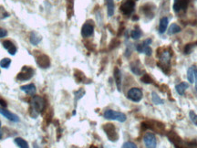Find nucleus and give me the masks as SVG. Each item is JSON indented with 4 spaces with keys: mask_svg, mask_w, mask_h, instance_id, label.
Returning <instances> with one entry per match:
<instances>
[{
    "mask_svg": "<svg viewBox=\"0 0 197 148\" xmlns=\"http://www.w3.org/2000/svg\"><path fill=\"white\" fill-rule=\"evenodd\" d=\"M46 108V101L40 96H33L30 101L29 114L32 118H37Z\"/></svg>",
    "mask_w": 197,
    "mask_h": 148,
    "instance_id": "f257e3e1",
    "label": "nucleus"
},
{
    "mask_svg": "<svg viewBox=\"0 0 197 148\" xmlns=\"http://www.w3.org/2000/svg\"><path fill=\"white\" fill-rule=\"evenodd\" d=\"M103 116L107 120H114V121H118V122H120V123L125 122L126 119H127L126 115L124 114L120 113V112H116V111H113V110L105 111V113L103 114Z\"/></svg>",
    "mask_w": 197,
    "mask_h": 148,
    "instance_id": "f03ea898",
    "label": "nucleus"
},
{
    "mask_svg": "<svg viewBox=\"0 0 197 148\" xmlns=\"http://www.w3.org/2000/svg\"><path fill=\"white\" fill-rule=\"evenodd\" d=\"M103 131L105 132L107 137L109 138V140H111L112 142H115L118 140L119 135L116 131V127L112 123H106L103 125Z\"/></svg>",
    "mask_w": 197,
    "mask_h": 148,
    "instance_id": "7ed1b4c3",
    "label": "nucleus"
},
{
    "mask_svg": "<svg viewBox=\"0 0 197 148\" xmlns=\"http://www.w3.org/2000/svg\"><path fill=\"white\" fill-rule=\"evenodd\" d=\"M127 96H128V99H130L132 101L139 102L143 97V93H142V91L139 88H131L129 90Z\"/></svg>",
    "mask_w": 197,
    "mask_h": 148,
    "instance_id": "20e7f679",
    "label": "nucleus"
},
{
    "mask_svg": "<svg viewBox=\"0 0 197 148\" xmlns=\"http://www.w3.org/2000/svg\"><path fill=\"white\" fill-rule=\"evenodd\" d=\"M33 75H34V70L32 68L24 66L22 68V71L17 74L16 79L18 81H28L32 78Z\"/></svg>",
    "mask_w": 197,
    "mask_h": 148,
    "instance_id": "39448f33",
    "label": "nucleus"
},
{
    "mask_svg": "<svg viewBox=\"0 0 197 148\" xmlns=\"http://www.w3.org/2000/svg\"><path fill=\"white\" fill-rule=\"evenodd\" d=\"M143 142L146 148H156V137L152 132H146L143 135Z\"/></svg>",
    "mask_w": 197,
    "mask_h": 148,
    "instance_id": "423d86ee",
    "label": "nucleus"
},
{
    "mask_svg": "<svg viewBox=\"0 0 197 148\" xmlns=\"http://www.w3.org/2000/svg\"><path fill=\"white\" fill-rule=\"evenodd\" d=\"M36 60H37V63L42 69H47L50 66V59L49 56L45 55V54H38L36 56Z\"/></svg>",
    "mask_w": 197,
    "mask_h": 148,
    "instance_id": "0eeeda50",
    "label": "nucleus"
},
{
    "mask_svg": "<svg viewBox=\"0 0 197 148\" xmlns=\"http://www.w3.org/2000/svg\"><path fill=\"white\" fill-rule=\"evenodd\" d=\"M135 3L133 0H127L120 6V11L124 15H131L134 10Z\"/></svg>",
    "mask_w": 197,
    "mask_h": 148,
    "instance_id": "6e6552de",
    "label": "nucleus"
},
{
    "mask_svg": "<svg viewBox=\"0 0 197 148\" xmlns=\"http://www.w3.org/2000/svg\"><path fill=\"white\" fill-rule=\"evenodd\" d=\"M94 31V27L90 24V23H86L83 25L81 29V35L83 38H89L90 37Z\"/></svg>",
    "mask_w": 197,
    "mask_h": 148,
    "instance_id": "1a4fd4ad",
    "label": "nucleus"
},
{
    "mask_svg": "<svg viewBox=\"0 0 197 148\" xmlns=\"http://www.w3.org/2000/svg\"><path fill=\"white\" fill-rule=\"evenodd\" d=\"M0 114H2L4 117H6L7 119H8L9 121H12V122H18L19 121V118L18 116L12 113H10L9 111L6 110V109H3V108H0Z\"/></svg>",
    "mask_w": 197,
    "mask_h": 148,
    "instance_id": "9d476101",
    "label": "nucleus"
},
{
    "mask_svg": "<svg viewBox=\"0 0 197 148\" xmlns=\"http://www.w3.org/2000/svg\"><path fill=\"white\" fill-rule=\"evenodd\" d=\"M3 47L9 52L10 55H15V54H16V46H15L10 40H6V41H4V42H3Z\"/></svg>",
    "mask_w": 197,
    "mask_h": 148,
    "instance_id": "9b49d317",
    "label": "nucleus"
},
{
    "mask_svg": "<svg viewBox=\"0 0 197 148\" xmlns=\"http://www.w3.org/2000/svg\"><path fill=\"white\" fill-rule=\"evenodd\" d=\"M20 90L22 92H24L25 93L28 94V95H34L35 92H36V87H35L34 84H27V85L21 86Z\"/></svg>",
    "mask_w": 197,
    "mask_h": 148,
    "instance_id": "f8f14e48",
    "label": "nucleus"
},
{
    "mask_svg": "<svg viewBox=\"0 0 197 148\" xmlns=\"http://www.w3.org/2000/svg\"><path fill=\"white\" fill-rule=\"evenodd\" d=\"M114 79L117 88L120 92V90H121V72L118 68L114 69Z\"/></svg>",
    "mask_w": 197,
    "mask_h": 148,
    "instance_id": "ddd939ff",
    "label": "nucleus"
},
{
    "mask_svg": "<svg viewBox=\"0 0 197 148\" xmlns=\"http://www.w3.org/2000/svg\"><path fill=\"white\" fill-rule=\"evenodd\" d=\"M188 87H189V84L188 83H186V82H181V83L177 84L175 86V90H176V92H177L178 94L183 95L184 92H185V91L188 89Z\"/></svg>",
    "mask_w": 197,
    "mask_h": 148,
    "instance_id": "4468645a",
    "label": "nucleus"
},
{
    "mask_svg": "<svg viewBox=\"0 0 197 148\" xmlns=\"http://www.w3.org/2000/svg\"><path fill=\"white\" fill-rule=\"evenodd\" d=\"M105 1H106V6H107L108 16H112L114 14V1L113 0H105Z\"/></svg>",
    "mask_w": 197,
    "mask_h": 148,
    "instance_id": "2eb2a0df",
    "label": "nucleus"
},
{
    "mask_svg": "<svg viewBox=\"0 0 197 148\" xmlns=\"http://www.w3.org/2000/svg\"><path fill=\"white\" fill-rule=\"evenodd\" d=\"M168 18L167 17H162L161 20H160V26H159V32L161 34H164L165 32V30L167 29V27H168Z\"/></svg>",
    "mask_w": 197,
    "mask_h": 148,
    "instance_id": "dca6fc26",
    "label": "nucleus"
},
{
    "mask_svg": "<svg viewBox=\"0 0 197 148\" xmlns=\"http://www.w3.org/2000/svg\"><path fill=\"white\" fill-rule=\"evenodd\" d=\"M29 39H30V42H31V44L33 45H37L40 41H41V39H42V38L37 34V33L36 32H32L30 34V38H29Z\"/></svg>",
    "mask_w": 197,
    "mask_h": 148,
    "instance_id": "f3484780",
    "label": "nucleus"
},
{
    "mask_svg": "<svg viewBox=\"0 0 197 148\" xmlns=\"http://www.w3.org/2000/svg\"><path fill=\"white\" fill-rule=\"evenodd\" d=\"M187 80L190 83H195V70L194 66L190 67L187 70Z\"/></svg>",
    "mask_w": 197,
    "mask_h": 148,
    "instance_id": "a211bd4d",
    "label": "nucleus"
},
{
    "mask_svg": "<svg viewBox=\"0 0 197 148\" xmlns=\"http://www.w3.org/2000/svg\"><path fill=\"white\" fill-rule=\"evenodd\" d=\"M15 143L19 146V148H29L28 142L26 140H24L23 138L17 137L15 139Z\"/></svg>",
    "mask_w": 197,
    "mask_h": 148,
    "instance_id": "6ab92c4d",
    "label": "nucleus"
},
{
    "mask_svg": "<svg viewBox=\"0 0 197 148\" xmlns=\"http://www.w3.org/2000/svg\"><path fill=\"white\" fill-rule=\"evenodd\" d=\"M170 59H171V54H170L169 51H164V52H163V54L161 56V61L164 64L167 65L169 63V61H170Z\"/></svg>",
    "mask_w": 197,
    "mask_h": 148,
    "instance_id": "aec40b11",
    "label": "nucleus"
},
{
    "mask_svg": "<svg viewBox=\"0 0 197 148\" xmlns=\"http://www.w3.org/2000/svg\"><path fill=\"white\" fill-rule=\"evenodd\" d=\"M181 31V28L177 25V24H172L169 28V30H168V34L169 35H173V34H176V33H179Z\"/></svg>",
    "mask_w": 197,
    "mask_h": 148,
    "instance_id": "412c9836",
    "label": "nucleus"
},
{
    "mask_svg": "<svg viewBox=\"0 0 197 148\" xmlns=\"http://www.w3.org/2000/svg\"><path fill=\"white\" fill-rule=\"evenodd\" d=\"M151 100L154 104H163L164 101L158 96V94L154 92H151Z\"/></svg>",
    "mask_w": 197,
    "mask_h": 148,
    "instance_id": "4be33fe9",
    "label": "nucleus"
},
{
    "mask_svg": "<svg viewBox=\"0 0 197 148\" xmlns=\"http://www.w3.org/2000/svg\"><path fill=\"white\" fill-rule=\"evenodd\" d=\"M10 64H11V60L8 58H5L0 61V67L5 68V69H7L10 66Z\"/></svg>",
    "mask_w": 197,
    "mask_h": 148,
    "instance_id": "5701e85b",
    "label": "nucleus"
},
{
    "mask_svg": "<svg viewBox=\"0 0 197 148\" xmlns=\"http://www.w3.org/2000/svg\"><path fill=\"white\" fill-rule=\"evenodd\" d=\"M182 2L181 0H174V4H173V10L174 12L178 13L182 10Z\"/></svg>",
    "mask_w": 197,
    "mask_h": 148,
    "instance_id": "b1692460",
    "label": "nucleus"
},
{
    "mask_svg": "<svg viewBox=\"0 0 197 148\" xmlns=\"http://www.w3.org/2000/svg\"><path fill=\"white\" fill-rule=\"evenodd\" d=\"M74 76H75V78H76V80H77V82H81L82 81L85 80L84 74H83L82 72H81V71H79V70H75Z\"/></svg>",
    "mask_w": 197,
    "mask_h": 148,
    "instance_id": "393cba45",
    "label": "nucleus"
},
{
    "mask_svg": "<svg viewBox=\"0 0 197 148\" xmlns=\"http://www.w3.org/2000/svg\"><path fill=\"white\" fill-rule=\"evenodd\" d=\"M131 36L133 39H139L142 36V31L140 29H134L131 31Z\"/></svg>",
    "mask_w": 197,
    "mask_h": 148,
    "instance_id": "a878e982",
    "label": "nucleus"
},
{
    "mask_svg": "<svg viewBox=\"0 0 197 148\" xmlns=\"http://www.w3.org/2000/svg\"><path fill=\"white\" fill-rule=\"evenodd\" d=\"M189 116H190V119H191V121L195 124L197 126V114L194 112V111H190V113H189Z\"/></svg>",
    "mask_w": 197,
    "mask_h": 148,
    "instance_id": "bb28decb",
    "label": "nucleus"
},
{
    "mask_svg": "<svg viewBox=\"0 0 197 148\" xmlns=\"http://www.w3.org/2000/svg\"><path fill=\"white\" fill-rule=\"evenodd\" d=\"M142 82H144V83H147V84H150L152 82V79L148 75V74H144L142 77Z\"/></svg>",
    "mask_w": 197,
    "mask_h": 148,
    "instance_id": "cd10ccee",
    "label": "nucleus"
},
{
    "mask_svg": "<svg viewBox=\"0 0 197 148\" xmlns=\"http://www.w3.org/2000/svg\"><path fill=\"white\" fill-rule=\"evenodd\" d=\"M122 148H138V147H137V146H136L134 143H132V142H126V143H124V144H123Z\"/></svg>",
    "mask_w": 197,
    "mask_h": 148,
    "instance_id": "c85d7f7f",
    "label": "nucleus"
},
{
    "mask_svg": "<svg viewBox=\"0 0 197 148\" xmlns=\"http://www.w3.org/2000/svg\"><path fill=\"white\" fill-rule=\"evenodd\" d=\"M131 71H132L134 74H136V75H140V74H141V70H140V69H139V67H137V66L131 65Z\"/></svg>",
    "mask_w": 197,
    "mask_h": 148,
    "instance_id": "c756f323",
    "label": "nucleus"
},
{
    "mask_svg": "<svg viewBox=\"0 0 197 148\" xmlns=\"http://www.w3.org/2000/svg\"><path fill=\"white\" fill-rule=\"evenodd\" d=\"M72 7H73V5H72V0H68V17L71 16V12H72Z\"/></svg>",
    "mask_w": 197,
    "mask_h": 148,
    "instance_id": "7c9ffc66",
    "label": "nucleus"
},
{
    "mask_svg": "<svg viewBox=\"0 0 197 148\" xmlns=\"http://www.w3.org/2000/svg\"><path fill=\"white\" fill-rule=\"evenodd\" d=\"M84 93H85V92L83 91V90H80L79 92H77L76 93H75V95H76V101H78V99H81L84 95Z\"/></svg>",
    "mask_w": 197,
    "mask_h": 148,
    "instance_id": "2f4dec72",
    "label": "nucleus"
},
{
    "mask_svg": "<svg viewBox=\"0 0 197 148\" xmlns=\"http://www.w3.org/2000/svg\"><path fill=\"white\" fill-rule=\"evenodd\" d=\"M182 2V10H185L188 7V4H189V0H181Z\"/></svg>",
    "mask_w": 197,
    "mask_h": 148,
    "instance_id": "473e14b6",
    "label": "nucleus"
},
{
    "mask_svg": "<svg viewBox=\"0 0 197 148\" xmlns=\"http://www.w3.org/2000/svg\"><path fill=\"white\" fill-rule=\"evenodd\" d=\"M192 48H193V45H192V44H188V45L185 47V49H184V52H185V54H189V53H191V51H192Z\"/></svg>",
    "mask_w": 197,
    "mask_h": 148,
    "instance_id": "72a5a7b5",
    "label": "nucleus"
},
{
    "mask_svg": "<svg viewBox=\"0 0 197 148\" xmlns=\"http://www.w3.org/2000/svg\"><path fill=\"white\" fill-rule=\"evenodd\" d=\"M7 35V31L4 29H0V38H4Z\"/></svg>",
    "mask_w": 197,
    "mask_h": 148,
    "instance_id": "f704fd0d",
    "label": "nucleus"
},
{
    "mask_svg": "<svg viewBox=\"0 0 197 148\" xmlns=\"http://www.w3.org/2000/svg\"><path fill=\"white\" fill-rule=\"evenodd\" d=\"M136 49L139 53H142L143 52V48H142V44H138L136 46Z\"/></svg>",
    "mask_w": 197,
    "mask_h": 148,
    "instance_id": "c9c22d12",
    "label": "nucleus"
},
{
    "mask_svg": "<svg viewBox=\"0 0 197 148\" xmlns=\"http://www.w3.org/2000/svg\"><path fill=\"white\" fill-rule=\"evenodd\" d=\"M0 105L2 106V107H7V101H4L3 99H0Z\"/></svg>",
    "mask_w": 197,
    "mask_h": 148,
    "instance_id": "e433bc0d",
    "label": "nucleus"
},
{
    "mask_svg": "<svg viewBox=\"0 0 197 148\" xmlns=\"http://www.w3.org/2000/svg\"><path fill=\"white\" fill-rule=\"evenodd\" d=\"M34 148H39V146H38L37 144H35V145H34Z\"/></svg>",
    "mask_w": 197,
    "mask_h": 148,
    "instance_id": "4c0bfd02",
    "label": "nucleus"
},
{
    "mask_svg": "<svg viewBox=\"0 0 197 148\" xmlns=\"http://www.w3.org/2000/svg\"><path fill=\"white\" fill-rule=\"evenodd\" d=\"M195 90H196V92H197V81H195Z\"/></svg>",
    "mask_w": 197,
    "mask_h": 148,
    "instance_id": "58836bf2",
    "label": "nucleus"
},
{
    "mask_svg": "<svg viewBox=\"0 0 197 148\" xmlns=\"http://www.w3.org/2000/svg\"><path fill=\"white\" fill-rule=\"evenodd\" d=\"M1 137H2V132H0V139H1Z\"/></svg>",
    "mask_w": 197,
    "mask_h": 148,
    "instance_id": "ea45409f",
    "label": "nucleus"
},
{
    "mask_svg": "<svg viewBox=\"0 0 197 148\" xmlns=\"http://www.w3.org/2000/svg\"><path fill=\"white\" fill-rule=\"evenodd\" d=\"M90 148H97L96 146H90Z\"/></svg>",
    "mask_w": 197,
    "mask_h": 148,
    "instance_id": "a19ab883",
    "label": "nucleus"
},
{
    "mask_svg": "<svg viewBox=\"0 0 197 148\" xmlns=\"http://www.w3.org/2000/svg\"><path fill=\"white\" fill-rule=\"evenodd\" d=\"M0 127H1V122H0Z\"/></svg>",
    "mask_w": 197,
    "mask_h": 148,
    "instance_id": "79ce46f5",
    "label": "nucleus"
}]
</instances>
